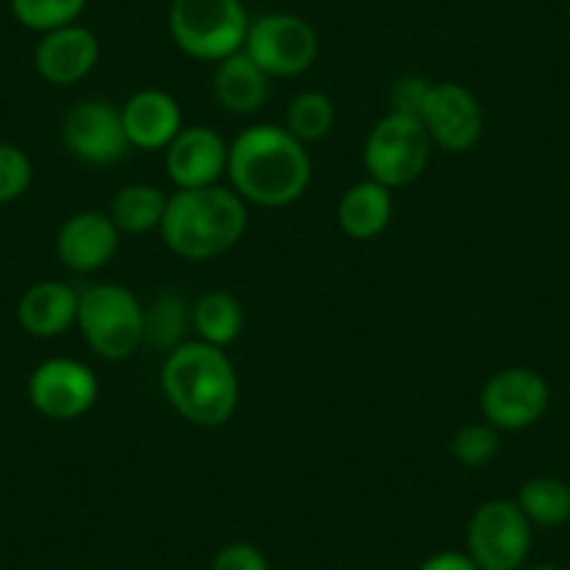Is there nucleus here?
I'll return each mask as SVG.
<instances>
[{"instance_id":"obj_14","label":"nucleus","mask_w":570,"mask_h":570,"mask_svg":"<svg viewBox=\"0 0 570 570\" xmlns=\"http://www.w3.org/2000/svg\"><path fill=\"white\" fill-rule=\"evenodd\" d=\"M101 42L87 26L73 23L48 31L35 48V68L42 81L53 87H73L96 70Z\"/></svg>"},{"instance_id":"obj_19","label":"nucleus","mask_w":570,"mask_h":570,"mask_svg":"<svg viewBox=\"0 0 570 570\" xmlns=\"http://www.w3.org/2000/svg\"><path fill=\"white\" fill-rule=\"evenodd\" d=\"M394 216V196L386 185L375 179H361L350 185L336 207V222L347 238L372 240L386 233Z\"/></svg>"},{"instance_id":"obj_6","label":"nucleus","mask_w":570,"mask_h":570,"mask_svg":"<svg viewBox=\"0 0 570 570\" xmlns=\"http://www.w3.org/2000/svg\"><path fill=\"white\" fill-rule=\"evenodd\" d=\"M431 151H434V142L420 118L386 112L366 135L361 157H364L370 179L394 190L409 188L425 174Z\"/></svg>"},{"instance_id":"obj_8","label":"nucleus","mask_w":570,"mask_h":570,"mask_svg":"<svg viewBox=\"0 0 570 570\" xmlns=\"http://www.w3.org/2000/svg\"><path fill=\"white\" fill-rule=\"evenodd\" d=\"M534 525L509 498L481 503L468 523V557L479 570H523L534 546Z\"/></svg>"},{"instance_id":"obj_9","label":"nucleus","mask_w":570,"mask_h":570,"mask_svg":"<svg viewBox=\"0 0 570 570\" xmlns=\"http://www.w3.org/2000/svg\"><path fill=\"white\" fill-rule=\"evenodd\" d=\"M62 142L73 160L90 168L118 166L131 149L124 131L120 107L101 101V98L76 101L65 112Z\"/></svg>"},{"instance_id":"obj_27","label":"nucleus","mask_w":570,"mask_h":570,"mask_svg":"<svg viewBox=\"0 0 570 570\" xmlns=\"http://www.w3.org/2000/svg\"><path fill=\"white\" fill-rule=\"evenodd\" d=\"M35 179L29 155L14 142H0V205L23 199Z\"/></svg>"},{"instance_id":"obj_21","label":"nucleus","mask_w":570,"mask_h":570,"mask_svg":"<svg viewBox=\"0 0 570 570\" xmlns=\"http://www.w3.org/2000/svg\"><path fill=\"white\" fill-rule=\"evenodd\" d=\"M190 327L199 342L227 350L244 333V305L229 292H205L190 305Z\"/></svg>"},{"instance_id":"obj_11","label":"nucleus","mask_w":570,"mask_h":570,"mask_svg":"<svg viewBox=\"0 0 570 570\" xmlns=\"http://www.w3.org/2000/svg\"><path fill=\"white\" fill-rule=\"evenodd\" d=\"M29 403L53 422H73L96 405L101 383L92 366L79 358H48L29 375Z\"/></svg>"},{"instance_id":"obj_26","label":"nucleus","mask_w":570,"mask_h":570,"mask_svg":"<svg viewBox=\"0 0 570 570\" xmlns=\"http://www.w3.org/2000/svg\"><path fill=\"white\" fill-rule=\"evenodd\" d=\"M498 451H501V431L492 428L487 420L468 422V425L459 428L451 440V456L468 470H481L492 464Z\"/></svg>"},{"instance_id":"obj_3","label":"nucleus","mask_w":570,"mask_h":570,"mask_svg":"<svg viewBox=\"0 0 570 570\" xmlns=\"http://www.w3.org/2000/svg\"><path fill=\"white\" fill-rule=\"evenodd\" d=\"M246 202L229 185L174 190L160 235L168 252L190 263H207L240 244L249 227Z\"/></svg>"},{"instance_id":"obj_22","label":"nucleus","mask_w":570,"mask_h":570,"mask_svg":"<svg viewBox=\"0 0 570 570\" xmlns=\"http://www.w3.org/2000/svg\"><path fill=\"white\" fill-rule=\"evenodd\" d=\"M514 503L531 525L559 529L570 520V484L559 475H534L523 481Z\"/></svg>"},{"instance_id":"obj_10","label":"nucleus","mask_w":570,"mask_h":570,"mask_svg":"<svg viewBox=\"0 0 570 570\" xmlns=\"http://www.w3.org/2000/svg\"><path fill=\"white\" fill-rule=\"evenodd\" d=\"M481 416L498 431H525L546 416L551 405V386L531 366H507L490 375L481 389Z\"/></svg>"},{"instance_id":"obj_18","label":"nucleus","mask_w":570,"mask_h":570,"mask_svg":"<svg viewBox=\"0 0 570 570\" xmlns=\"http://www.w3.org/2000/svg\"><path fill=\"white\" fill-rule=\"evenodd\" d=\"M272 96V79L244 51L222 59L213 70V98L229 115H255Z\"/></svg>"},{"instance_id":"obj_29","label":"nucleus","mask_w":570,"mask_h":570,"mask_svg":"<svg viewBox=\"0 0 570 570\" xmlns=\"http://www.w3.org/2000/svg\"><path fill=\"white\" fill-rule=\"evenodd\" d=\"M210 570H272V564L255 542L233 540L213 553Z\"/></svg>"},{"instance_id":"obj_4","label":"nucleus","mask_w":570,"mask_h":570,"mask_svg":"<svg viewBox=\"0 0 570 570\" xmlns=\"http://www.w3.org/2000/svg\"><path fill=\"white\" fill-rule=\"evenodd\" d=\"M76 327L98 358L124 364L146 344V305L120 283L87 285Z\"/></svg>"},{"instance_id":"obj_5","label":"nucleus","mask_w":570,"mask_h":570,"mask_svg":"<svg viewBox=\"0 0 570 570\" xmlns=\"http://www.w3.org/2000/svg\"><path fill=\"white\" fill-rule=\"evenodd\" d=\"M249 14L240 0H171L168 31L185 57L218 65L244 51Z\"/></svg>"},{"instance_id":"obj_13","label":"nucleus","mask_w":570,"mask_h":570,"mask_svg":"<svg viewBox=\"0 0 570 570\" xmlns=\"http://www.w3.org/2000/svg\"><path fill=\"white\" fill-rule=\"evenodd\" d=\"M166 174L177 190L210 188L227 177L229 142L207 124L183 126L166 151Z\"/></svg>"},{"instance_id":"obj_12","label":"nucleus","mask_w":570,"mask_h":570,"mask_svg":"<svg viewBox=\"0 0 570 570\" xmlns=\"http://www.w3.org/2000/svg\"><path fill=\"white\" fill-rule=\"evenodd\" d=\"M428 137L448 155H468L484 137V107L470 87L459 81L434 85L420 115Z\"/></svg>"},{"instance_id":"obj_17","label":"nucleus","mask_w":570,"mask_h":570,"mask_svg":"<svg viewBox=\"0 0 570 570\" xmlns=\"http://www.w3.org/2000/svg\"><path fill=\"white\" fill-rule=\"evenodd\" d=\"M81 292L62 279H40L29 285L18 303V322L29 336L57 338L79 320Z\"/></svg>"},{"instance_id":"obj_16","label":"nucleus","mask_w":570,"mask_h":570,"mask_svg":"<svg viewBox=\"0 0 570 570\" xmlns=\"http://www.w3.org/2000/svg\"><path fill=\"white\" fill-rule=\"evenodd\" d=\"M120 118L129 146L140 151H166L185 126L179 101L160 87L131 92L120 107Z\"/></svg>"},{"instance_id":"obj_28","label":"nucleus","mask_w":570,"mask_h":570,"mask_svg":"<svg viewBox=\"0 0 570 570\" xmlns=\"http://www.w3.org/2000/svg\"><path fill=\"white\" fill-rule=\"evenodd\" d=\"M431 90H434V81H428L425 76H400L392 90H389V112L420 118Z\"/></svg>"},{"instance_id":"obj_24","label":"nucleus","mask_w":570,"mask_h":570,"mask_svg":"<svg viewBox=\"0 0 570 570\" xmlns=\"http://www.w3.org/2000/svg\"><path fill=\"white\" fill-rule=\"evenodd\" d=\"M285 129L292 131L299 142H320L336 126V104L327 92L305 90L292 98L288 109H285Z\"/></svg>"},{"instance_id":"obj_7","label":"nucleus","mask_w":570,"mask_h":570,"mask_svg":"<svg viewBox=\"0 0 570 570\" xmlns=\"http://www.w3.org/2000/svg\"><path fill=\"white\" fill-rule=\"evenodd\" d=\"M244 53L268 79H297L314 68L320 37L299 14L268 12L249 23Z\"/></svg>"},{"instance_id":"obj_23","label":"nucleus","mask_w":570,"mask_h":570,"mask_svg":"<svg viewBox=\"0 0 570 570\" xmlns=\"http://www.w3.org/2000/svg\"><path fill=\"white\" fill-rule=\"evenodd\" d=\"M190 327V305L183 294L163 292L146 305V344L157 353L168 355L185 342V331Z\"/></svg>"},{"instance_id":"obj_1","label":"nucleus","mask_w":570,"mask_h":570,"mask_svg":"<svg viewBox=\"0 0 570 570\" xmlns=\"http://www.w3.org/2000/svg\"><path fill=\"white\" fill-rule=\"evenodd\" d=\"M314 166L308 146L277 124H255L229 142V188L246 205L283 210L308 194Z\"/></svg>"},{"instance_id":"obj_25","label":"nucleus","mask_w":570,"mask_h":570,"mask_svg":"<svg viewBox=\"0 0 570 570\" xmlns=\"http://www.w3.org/2000/svg\"><path fill=\"white\" fill-rule=\"evenodd\" d=\"M85 9L87 0H12L14 20L37 35L79 23Z\"/></svg>"},{"instance_id":"obj_2","label":"nucleus","mask_w":570,"mask_h":570,"mask_svg":"<svg viewBox=\"0 0 570 570\" xmlns=\"http://www.w3.org/2000/svg\"><path fill=\"white\" fill-rule=\"evenodd\" d=\"M160 389L168 405L196 428H222L240 405V377L222 347L183 342L163 358Z\"/></svg>"},{"instance_id":"obj_15","label":"nucleus","mask_w":570,"mask_h":570,"mask_svg":"<svg viewBox=\"0 0 570 570\" xmlns=\"http://www.w3.org/2000/svg\"><path fill=\"white\" fill-rule=\"evenodd\" d=\"M120 246V229L107 210L73 213L57 233V257L68 272L96 274Z\"/></svg>"},{"instance_id":"obj_31","label":"nucleus","mask_w":570,"mask_h":570,"mask_svg":"<svg viewBox=\"0 0 570 570\" xmlns=\"http://www.w3.org/2000/svg\"><path fill=\"white\" fill-rule=\"evenodd\" d=\"M523 570H568V568H562V564H553V562H540V564H529V568H523Z\"/></svg>"},{"instance_id":"obj_20","label":"nucleus","mask_w":570,"mask_h":570,"mask_svg":"<svg viewBox=\"0 0 570 570\" xmlns=\"http://www.w3.org/2000/svg\"><path fill=\"white\" fill-rule=\"evenodd\" d=\"M168 196L157 185L149 183H129L115 190L109 202V218L120 235H149L160 233L163 216H166Z\"/></svg>"},{"instance_id":"obj_30","label":"nucleus","mask_w":570,"mask_h":570,"mask_svg":"<svg viewBox=\"0 0 570 570\" xmlns=\"http://www.w3.org/2000/svg\"><path fill=\"white\" fill-rule=\"evenodd\" d=\"M416 570H479V564L468 557V551H436L422 559Z\"/></svg>"}]
</instances>
